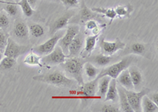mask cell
Masks as SVG:
<instances>
[{
  "mask_svg": "<svg viewBox=\"0 0 158 112\" xmlns=\"http://www.w3.org/2000/svg\"><path fill=\"white\" fill-rule=\"evenodd\" d=\"M32 79L42 83L64 88H72L75 86V84L77 83L75 80L67 78L64 74L59 71H54L52 73L34 76Z\"/></svg>",
  "mask_w": 158,
  "mask_h": 112,
  "instance_id": "cell-1",
  "label": "cell"
},
{
  "mask_svg": "<svg viewBox=\"0 0 158 112\" xmlns=\"http://www.w3.org/2000/svg\"><path fill=\"white\" fill-rule=\"evenodd\" d=\"M63 64H64V69L74 78L77 83L79 85H83L84 84L82 76L83 66H84L83 60L77 57H71V58H67Z\"/></svg>",
  "mask_w": 158,
  "mask_h": 112,
  "instance_id": "cell-2",
  "label": "cell"
},
{
  "mask_svg": "<svg viewBox=\"0 0 158 112\" xmlns=\"http://www.w3.org/2000/svg\"><path fill=\"white\" fill-rule=\"evenodd\" d=\"M133 59V56L130 55L127 56V57H125V58L121 59L118 62H115V63L105 68V69L102 70V71L101 73H99V74L97 75V79L102 78L104 76H108L111 78L116 79L117 77L119 75V74L123 70H124L125 69H127L128 67L130 66Z\"/></svg>",
  "mask_w": 158,
  "mask_h": 112,
  "instance_id": "cell-3",
  "label": "cell"
},
{
  "mask_svg": "<svg viewBox=\"0 0 158 112\" xmlns=\"http://www.w3.org/2000/svg\"><path fill=\"white\" fill-rule=\"evenodd\" d=\"M63 35H64L63 32L58 31V32H56V33L52 35V36L48 40H47V41L44 42L42 44L36 46L31 51L36 53L39 55H46V54H49V53L52 52L54 50V48L58 44L59 40L61 39V37Z\"/></svg>",
  "mask_w": 158,
  "mask_h": 112,
  "instance_id": "cell-4",
  "label": "cell"
},
{
  "mask_svg": "<svg viewBox=\"0 0 158 112\" xmlns=\"http://www.w3.org/2000/svg\"><path fill=\"white\" fill-rule=\"evenodd\" d=\"M124 89V88H123ZM128 102L134 112H141L142 110V99L145 95L148 94L149 90L148 89H144L140 92H135L134 90H127L124 89Z\"/></svg>",
  "mask_w": 158,
  "mask_h": 112,
  "instance_id": "cell-5",
  "label": "cell"
},
{
  "mask_svg": "<svg viewBox=\"0 0 158 112\" xmlns=\"http://www.w3.org/2000/svg\"><path fill=\"white\" fill-rule=\"evenodd\" d=\"M67 58V55L63 52L61 47L56 45L52 52L41 58V61L44 66H54L63 64Z\"/></svg>",
  "mask_w": 158,
  "mask_h": 112,
  "instance_id": "cell-6",
  "label": "cell"
},
{
  "mask_svg": "<svg viewBox=\"0 0 158 112\" xmlns=\"http://www.w3.org/2000/svg\"><path fill=\"white\" fill-rule=\"evenodd\" d=\"M29 47L28 46L21 45L19 43H16L13 39L8 38L6 45L4 48L3 54L4 56L18 59L19 56L29 51Z\"/></svg>",
  "mask_w": 158,
  "mask_h": 112,
  "instance_id": "cell-7",
  "label": "cell"
},
{
  "mask_svg": "<svg viewBox=\"0 0 158 112\" xmlns=\"http://www.w3.org/2000/svg\"><path fill=\"white\" fill-rule=\"evenodd\" d=\"M79 32H80V27L78 26H75V25L69 26L67 27L66 33H64V35L62 36L61 39L58 42L59 46L61 47L63 52L67 55L68 54V47L70 45V43H71L73 39L78 34Z\"/></svg>",
  "mask_w": 158,
  "mask_h": 112,
  "instance_id": "cell-8",
  "label": "cell"
},
{
  "mask_svg": "<svg viewBox=\"0 0 158 112\" xmlns=\"http://www.w3.org/2000/svg\"><path fill=\"white\" fill-rule=\"evenodd\" d=\"M100 46L101 47L103 54H107V55H112L117 51L123 50L126 47V43L121 41L119 38H116L115 41L112 42L107 41L104 38H101L100 40Z\"/></svg>",
  "mask_w": 158,
  "mask_h": 112,
  "instance_id": "cell-9",
  "label": "cell"
},
{
  "mask_svg": "<svg viewBox=\"0 0 158 112\" xmlns=\"http://www.w3.org/2000/svg\"><path fill=\"white\" fill-rule=\"evenodd\" d=\"M97 82L98 79L92 80L91 82L85 83L81 85H79V91L77 92H73L72 93H76L77 96H81V98L84 99H89L93 98L96 95L97 89Z\"/></svg>",
  "mask_w": 158,
  "mask_h": 112,
  "instance_id": "cell-10",
  "label": "cell"
},
{
  "mask_svg": "<svg viewBox=\"0 0 158 112\" xmlns=\"http://www.w3.org/2000/svg\"><path fill=\"white\" fill-rule=\"evenodd\" d=\"M83 47V37L81 35H77V36L73 39L71 43L68 47V54H67V58H71V57H76L77 55L80 54L81 51V49Z\"/></svg>",
  "mask_w": 158,
  "mask_h": 112,
  "instance_id": "cell-11",
  "label": "cell"
},
{
  "mask_svg": "<svg viewBox=\"0 0 158 112\" xmlns=\"http://www.w3.org/2000/svg\"><path fill=\"white\" fill-rule=\"evenodd\" d=\"M99 35H91L87 36L85 42V47L80 52V55L82 58H88L91 54L92 51H94L96 47V44L98 40Z\"/></svg>",
  "mask_w": 158,
  "mask_h": 112,
  "instance_id": "cell-12",
  "label": "cell"
},
{
  "mask_svg": "<svg viewBox=\"0 0 158 112\" xmlns=\"http://www.w3.org/2000/svg\"><path fill=\"white\" fill-rule=\"evenodd\" d=\"M72 16H73V13L70 12V13H67L63 15V16L57 18L50 26V30H49L50 34L53 35L56 32L61 30L62 29L66 27L67 26V24H68L70 19L72 18Z\"/></svg>",
  "mask_w": 158,
  "mask_h": 112,
  "instance_id": "cell-13",
  "label": "cell"
},
{
  "mask_svg": "<svg viewBox=\"0 0 158 112\" xmlns=\"http://www.w3.org/2000/svg\"><path fill=\"white\" fill-rule=\"evenodd\" d=\"M29 28L26 23L22 21H17L13 29V34L15 37L26 40L29 36Z\"/></svg>",
  "mask_w": 158,
  "mask_h": 112,
  "instance_id": "cell-14",
  "label": "cell"
},
{
  "mask_svg": "<svg viewBox=\"0 0 158 112\" xmlns=\"http://www.w3.org/2000/svg\"><path fill=\"white\" fill-rule=\"evenodd\" d=\"M116 79L120 86H122L125 89H127V90H134L135 89L132 82H131L128 69H125L124 70H123L119 74V75L117 77Z\"/></svg>",
  "mask_w": 158,
  "mask_h": 112,
  "instance_id": "cell-15",
  "label": "cell"
},
{
  "mask_svg": "<svg viewBox=\"0 0 158 112\" xmlns=\"http://www.w3.org/2000/svg\"><path fill=\"white\" fill-rule=\"evenodd\" d=\"M118 89H117V83L116 79L111 78L108 85V89L107 90L106 94H105V99L104 101H111L115 102L118 100Z\"/></svg>",
  "mask_w": 158,
  "mask_h": 112,
  "instance_id": "cell-16",
  "label": "cell"
},
{
  "mask_svg": "<svg viewBox=\"0 0 158 112\" xmlns=\"http://www.w3.org/2000/svg\"><path fill=\"white\" fill-rule=\"evenodd\" d=\"M127 69L128 71H129L134 88H135V89H138L142 85V80H143L142 73H141L140 70L137 68L136 66H129Z\"/></svg>",
  "mask_w": 158,
  "mask_h": 112,
  "instance_id": "cell-17",
  "label": "cell"
},
{
  "mask_svg": "<svg viewBox=\"0 0 158 112\" xmlns=\"http://www.w3.org/2000/svg\"><path fill=\"white\" fill-rule=\"evenodd\" d=\"M118 89V95L119 99V104H120V109L119 110L123 112H134L132 108L131 107L128 102L127 95L124 92V89L122 86H117Z\"/></svg>",
  "mask_w": 158,
  "mask_h": 112,
  "instance_id": "cell-18",
  "label": "cell"
},
{
  "mask_svg": "<svg viewBox=\"0 0 158 112\" xmlns=\"http://www.w3.org/2000/svg\"><path fill=\"white\" fill-rule=\"evenodd\" d=\"M113 60L111 55H107L104 54H99L96 55L92 56L89 58V61L92 63H95L99 66H105L108 64L111 63V61Z\"/></svg>",
  "mask_w": 158,
  "mask_h": 112,
  "instance_id": "cell-19",
  "label": "cell"
},
{
  "mask_svg": "<svg viewBox=\"0 0 158 112\" xmlns=\"http://www.w3.org/2000/svg\"><path fill=\"white\" fill-rule=\"evenodd\" d=\"M41 58L42 57H40V55L33 52L32 51H30V52L26 55L25 59L23 60V63L28 66H36L39 67H44V65L42 62Z\"/></svg>",
  "mask_w": 158,
  "mask_h": 112,
  "instance_id": "cell-20",
  "label": "cell"
},
{
  "mask_svg": "<svg viewBox=\"0 0 158 112\" xmlns=\"http://www.w3.org/2000/svg\"><path fill=\"white\" fill-rule=\"evenodd\" d=\"M91 10L97 14H101L102 16L108 18L111 20V23L112 21L116 18V13L115 11V8H104V7H93Z\"/></svg>",
  "mask_w": 158,
  "mask_h": 112,
  "instance_id": "cell-21",
  "label": "cell"
},
{
  "mask_svg": "<svg viewBox=\"0 0 158 112\" xmlns=\"http://www.w3.org/2000/svg\"><path fill=\"white\" fill-rule=\"evenodd\" d=\"M111 79V78L108 76H104L102 78H98V82H97L98 92H97V94L99 95L100 97L105 96Z\"/></svg>",
  "mask_w": 158,
  "mask_h": 112,
  "instance_id": "cell-22",
  "label": "cell"
},
{
  "mask_svg": "<svg viewBox=\"0 0 158 112\" xmlns=\"http://www.w3.org/2000/svg\"><path fill=\"white\" fill-rule=\"evenodd\" d=\"M142 110L144 112H157L158 105L153 103L146 94L142 99Z\"/></svg>",
  "mask_w": 158,
  "mask_h": 112,
  "instance_id": "cell-23",
  "label": "cell"
},
{
  "mask_svg": "<svg viewBox=\"0 0 158 112\" xmlns=\"http://www.w3.org/2000/svg\"><path fill=\"white\" fill-rule=\"evenodd\" d=\"M0 3L3 4L2 9L4 10L8 16L16 17L18 14V6L15 3V2H7L0 0Z\"/></svg>",
  "mask_w": 158,
  "mask_h": 112,
  "instance_id": "cell-24",
  "label": "cell"
},
{
  "mask_svg": "<svg viewBox=\"0 0 158 112\" xmlns=\"http://www.w3.org/2000/svg\"><path fill=\"white\" fill-rule=\"evenodd\" d=\"M115 11L116 13V18H129L131 14L133 11V6L130 4L127 5L118 6L115 7Z\"/></svg>",
  "mask_w": 158,
  "mask_h": 112,
  "instance_id": "cell-25",
  "label": "cell"
},
{
  "mask_svg": "<svg viewBox=\"0 0 158 112\" xmlns=\"http://www.w3.org/2000/svg\"><path fill=\"white\" fill-rule=\"evenodd\" d=\"M29 33L35 38H40L44 35L45 29L43 26L37 23H31L28 26Z\"/></svg>",
  "mask_w": 158,
  "mask_h": 112,
  "instance_id": "cell-26",
  "label": "cell"
},
{
  "mask_svg": "<svg viewBox=\"0 0 158 112\" xmlns=\"http://www.w3.org/2000/svg\"><path fill=\"white\" fill-rule=\"evenodd\" d=\"M97 14L93 12L90 9H89L86 6V5L85 4L84 2H82L81 4V13H80V20L82 23H85L87 21L91 20V19H94Z\"/></svg>",
  "mask_w": 158,
  "mask_h": 112,
  "instance_id": "cell-27",
  "label": "cell"
},
{
  "mask_svg": "<svg viewBox=\"0 0 158 112\" xmlns=\"http://www.w3.org/2000/svg\"><path fill=\"white\" fill-rule=\"evenodd\" d=\"M18 64L17 59L5 56L0 61V71H6L13 69Z\"/></svg>",
  "mask_w": 158,
  "mask_h": 112,
  "instance_id": "cell-28",
  "label": "cell"
},
{
  "mask_svg": "<svg viewBox=\"0 0 158 112\" xmlns=\"http://www.w3.org/2000/svg\"><path fill=\"white\" fill-rule=\"evenodd\" d=\"M84 70L85 74H86V76L91 80H94L95 78H97V75L100 73L99 72V70L97 69L95 66L93 65V63L90 62H88L86 63H85Z\"/></svg>",
  "mask_w": 158,
  "mask_h": 112,
  "instance_id": "cell-29",
  "label": "cell"
},
{
  "mask_svg": "<svg viewBox=\"0 0 158 112\" xmlns=\"http://www.w3.org/2000/svg\"><path fill=\"white\" fill-rule=\"evenodd\" d=\"M15 3L16 5L19 6L21 9H22V12H23L24 15L28 17V18L32 17L33 15V14L35 13V10L32 9L30 6H29L27 0H20L18 2H15Z\"/></svg>",
  "mask_w": 158,
  "mask_h": 112,
  "instance_id": "cell-30",
  "label": "cell"
},
{
  "mask_svg": "<svg viewBox=\"0 0 158 112\" xmlns=\"http://www.w3.org/2000/svg\"><path fill=\"white\" fill-rule=\"evenodd\" d=\"M129 51L131 54L144 55L146 52V45L142 43H135L130 47Z\"/></svg>",
  "mask_w": 158,
  "mask_h": 112,
  "instance_id": "cell-31",
  "label": "cell"
},
{
  "mask_svg": "<svg viewBox=\"0 0 158 112\" xmlns=\"http://www.w3.org/2000/svg\"><path fill=\"white\" fill-rule=\"evenodd\" d=\"M10 18L5 11L0 12V29H6L10 26Z\"/></svg>",
  "mask_w": 158,
  "mask_h": 112,
  "instance_id": "cell-32",
  "label": "cell"
},
{
  "mask_svg": "<svg viewBox=\"0 0 158 112\" xmlns=\"http://www.w3.org/2000/svg\"><path fill=\"white\" fill-rule=\"evenodd\" d=\"M8 37L5 33L3 32V29H0V50L3 53L4 48H5L6 43H7Z\"/></svg>",
  "mask_w": 158,
  "mask_h": 112,
  "instance_id": "cell-33",
  "label": "cell"
},
{
  "mask_svg": "<svg viewBox=\"0 0 158 112\" xmlns=\"http://www.w3.org/2000/svg\"><path fill=\"white\" fill-rule=\"evenodd\" d=\"M100 111L101 112H118L119 109L115 106L109 104H104L101 107Z\"/></svg>",
  "mask_w": 158,
  "mask_h": 112,
  "instance_id": "cell-34",
  "label": "cell"
},
{
  "mask_svg": "<svg viewBox=\"0 0 158 112\" xmlns=\"http://www.w3.org/2000/svg\"><path fill=\"white\" fill-rule=\"evenodd\" d=\"M60 1L67 8L77 7L79 5L78 0H60Z\"/></svg>",
  "mask_w": 158,
  "mask_h": 112,
  "instance_id": "cell-35",
  "label": "cell"
},
{
  "mask_svg": "<svg viewBox=\"0 0 158 112\" xmlns=\"http://www.w3.org/2000/svg\"><path fill=\"white\" fill-rule=\"evenodd\" d=\"M98 25L99 23L97 22V21H95L94 19H91V20L87 21V22L85 23V30L86 31L88 30L92 31L93 29H95Z\"/></svg>",
  "mask_w": 158,
  "mask_h": 112,
  "instance_id": "cell-36",
  "label": "cell"
},
{
  "mask_svg": "<svg viewBox=\"0 0 158 112\" xmlns=\"http://www.w3.org/2000/svg\"><path fill=\"white\" fill-rule=\"evenodd\" d=\"M148 97L149 98V99L152 100V101L153 102V103H155L156 104L158 105V93L157 92H156V93H153V94H150L149 95V93L147 94Z\"/></svg>",
  "mask_w": 158,
  "mask_h": 112,
  "instance_id": "cell-37",
  "label": "cell"
},
{
  "mask_svg": "<svg viewBox=\"0 0 158 112\" xmlns=\"http://www.w3.org/2000/svg\"><path fill=\"white\" fill-rule=\"evenodd\" d=\"M27 1L33 10H35V8L36 7V4H37L38 0H27Z\"/></svg>",
  "mask_w": 158,
  "mask_h": 112,
  "instance_id": "cell-38",
  "label": "cell"
},
{
  "mask_svg": "<svg viewBox=\"0 0 158 112\" xmlns=\"http://www.w3.org/2000/svg\"><path fill=\"white\" fill-rule=\"evenodd\" d=\"M2 58V51L0 50V61H1Z\"/></svg>",
  "mask_w": 158,
  "mask_h": 112,
  "instance_id": "cell-39",
  "label": "cell"
},
{
  "mask_svg": "<svg viewBox=\"0 0 158 112\" xmlns=\"http://www.w3.org/2000/svg\"><path fill=\"white\" fill-rule=\"evenodd\" d=\"M15 2H18V1H20V0H14Z\"/></svg>",
  "mask_w": 158,
  "mask_h": 112,
  "instance_id": "cell-40",
  "label": "cell"
},
{
  "mask_svg": "<svg viewBox=\"0 0 158 112\" xmlns=\"http://www.w3.org/2000/svg\"><path fill=\"white\" fill-rule=\"evenodd\" d=\"M2 103H0V107H2Z\"/></svg>",
  "mask_w": 158,
  "mask_h": 112,
  "instance_id": "cell-41",
  "label": "cell"
},
{
  "mask_svg": "<svg viewBox=\"0 0 158 112\" xmlns=\"http://www.w3.org/2000/svg\"><path fill=\"white\" fill-rule=\"evenodd\" d=\"M1 11L2 10H1V6H0V12H1Z\"/></svg>",
  "mask_w": 158,
  "mask_h": 112,
  "instance_id": "cell-42",
  "label": "cell"
}]
</instances>
